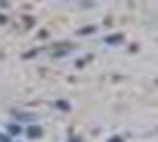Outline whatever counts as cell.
Returning a JSON list of instances; mask_svg holds the SVG:
<instances>
[{"mask_svg":"<svg viewBox=\"0 0 158 142\" xmlns=\"http://www.w3.org/2000/svg\"><path fill=\"white\" fill-rule=\"evenodd\" d=\"M43 135V130L38 128V126H31V128H28V137H40Z\"/></svg>","mask_w":158,"mask_h":142,"instance_id":"6da1fadb","label":"cell"},{"mask_svg":"<svg viewBox=\"0 0 158 142\" xmlns=\"http://www.w3.org/2000/svg\"><path fill=\"white\" fill-rule=\"evenodd\" d=\"M10 133H12V135H17V133H21V126H17V123H12V126H10Z\"/></svg>","mask_w":158,"mask_h":142,"instance_id":"3957f363","label":"cell"},{"mask_svg":"<svg viewBox=\"0 0 158 142\" xmlns=\"http://www.w3.org/2000/svg\"><path fill=\"white\" fill-rule=\"evenodd\" d=\"M123 41V36H109V38H106V43H120Z\"/></svg>","mask_w":158,"mask_h":142,"instance_id":"7a4b0ae2","label":"cell"},{"mask_svg":"<svg viewBox=\"0 0 158 142\" xmlns=\"http://www.w3.org/2000/svg\"><path fill=\"white\" fill-rule=\"evenodd\" d=\"M71 142H80V140H78V137H71Z\"/></svg>","mask_w":158,"mask_h":142,"instance_id":"5b68a950","label":"cell"},{"mask_svg":"<svg viewBox=\"0 0 158 142\" xmlns=\"http://www.w3.org/2000/svg\"><path fill=\"white\" fill-rule=\"evenodd\" d=\"M109 142H123V137H111Z\"/></svg>","mask_w":158,"mask_h":142,"instance_id":"277c9868","label":"cell"}]
</instances>
